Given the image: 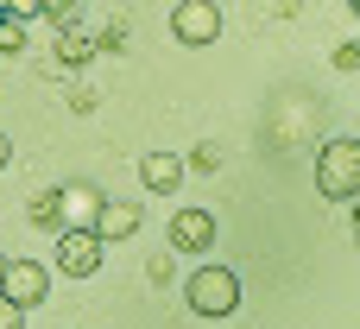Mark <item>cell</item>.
<instances>
[{"label":"cell","mask_w":360,"mask_h":329,"mask_svg":"<svg viewBox=\"0 0 360 329\" xmlns=\"http://www.w3.org/2000/svg\"><path fill=\"white\" fill-rule=\"evenodd\" d=\"M184 298H190V311H196V317L221 323V317H234V311H240V279H234L228 266H196V273H190V285H184Z\"/></svg>","instance_id":"1"},{"label":"cell","mask_w":360,"mask_h":329,"mask_svg":"<svg viewBox=\"0 0 360 329\" xmlns=\"http://www.w3.org/2000/svg\"><path fill=\"white\" fill-rule=\"evenodd\" d=\"M316 190L329 203H354L360 197V139H329L316 152Z\"/></svg>","instance_id":"2"},{"label":"cell","mask_w":360,"mask_h":329,"mask_svg":"<svg viewBox=\"0 0 360 329\" xmlns=\"http://www.w3.org/2000/svg\"><path fill=\"white\" fill-rule=\"evenodd\" d=\"M44 292H51V266H38V260H6L0 298H6L13 311H32V304H44Z\"/></svg>","instance_id":"3"},{"label":"cell","mask_w":360,"mask_h":329,"mask_svg":"<svg viewBox=\"0 0 360 329\" xmlns=\"http://www.w3.org/2000/svg\"><path fill=\"white\" fill-rule=\"evenodd\" d=\"M171 32L184 44H215L221 38V6L215 0H177L171 6Z\"/></svg>","instance_id":"4"},{"label":"cell","mask_w":360,"mask_h":329,"mask_svg":"<svg viewBox=\"0 0 360 329\" xmlns=\"http://www.w3.org/2000/svg\"><path fill=\"white\" fill-rule=\"evenodd\" d=\"M95 266H101V241H95L89 228L57 235V273H63V279H89Z\"/></svg>","instance_id":"5"},{"label":"cell","mask_w":360,"mask_h":329,"mask_svg":"<svg viewBox=\"0 0 360 329\" xmlns=\"http://www.w3.org/2000/svg\"><path fill=\"white\" fill-rule=\"evenodd\" d=\"M171 247H177V254L215 247V216H209V209H177V216H171Z\"/></svg>","instance_id":"6"},{"label":"cell","mask_w":360,"mask_h":329,"mask_svg":"<svg viewBox=\"0 0 360 329\" xmlns=\"http://www.w3.org/2000/svg\"><path fill=\"white\" fill-rule=\"evenodd\" d=\"M139 184H146L152 197H171V190L184 184V159H177V152H146V159H139Z\"/></svg>","instance_id":"7"},{"label":"cell","mask_w":360,"mask_h":329,"mask_svg":"<svg viewBox=\"0 0 360 329\" xmlns=\"http://www.w3.org/2000/svg\"><path fill=\"white\" fill-rule=\"evenodd\" d=\"M89 235L95 241H127V235H139V209L133 203H101L95 222H89Z\"/></svg>","instance_id":"8"},{"label":"cell","mask_w":360,"mask_h":329,"mask_svg":"<svg viewBox=\"0 0 360 329\" xmlns=\"http://www.w3.org/2000/svg\"><path fill=\"white\" fill-rule=\"evenodd\" d=\"M57 197H63V235H70V228H89L95 209H101V197L82 190V184H70V190H57Z\"/></svg>","instance_id":"9"},{"label":"cell","mask_w":360,"mask_h":329,"mask_svg":"<svg viewBox=\"0 0 360 329\" xmlns=\"http://www.w3.org/2000/svg\"><path fill=\"white\" fill-rule=\"evenodd\" d=\"M32 228H51V235H63V197H57V190L32 197Z\"/></svg>","instance_id":"10"},{"label":"cell","mask_w":360,"mask_h":329,"mask_svg":"<svg viewBox=\"0 0 360 329\" xmlns=\"http://www.w3.org/2000/svg\"><path fill=\"white\" fill-rule=\"evenodd\" d=\"M0 51H13V57L25 51V32H19V6H13V13L0 19Z\"/></svg>","instance_id":"11"},{"label":"cell","mask_w":360,"mask_h":329,"mask_svg":"<svg viewBox=\"0 0 360 329\" xmlns=\"http://www.w3.org/2000/svg\"><path fill=\"white\" fill-rule=\"evenodd\" d=\"M190 165H196V171H209V178H215V165H221V152H215V139H202V146H196V152H190Z\"/></svg>","instance_id":"12"},{"label":"cell","mask_w":360,"mask_h":329,"mask_svg":"<svg viewBox=\"0 0 360 329\" xmlns=\"http://www.w3.org/2000/svg\"><path fill=\"white\" fill-rule=\"evenodd\" d=\"M0 329H25V311H13L6 298H0Z\"/></svg>","instance_id":"13"},{"label":"cell","mask_w":360,"mask_h":329,"mask_svg":"<svg viewBox=\"0 0 360 329\" xmlns=\"http://www.w3.org/2000/svg\"><path fill=\"white\" fill-rule=\"evenodd\" d=\"M6 165H13V139L0 133V171H6Z\"/></svg>","instance_id":"14"},{"label":"cell","mask_w":360,"mask_h":329,"mask_svg":"<svg viewBox=\"0 0 360 329\" xmlns=\"http://www.w3.org/2000/svg\"><path fill=\"white\" fill-rule=\"evenodd\" d=\"M354 235H360V197H354Z\"/></svg>","instance_id":"15"},{"label":"cell","mask_w":360,"mask_h":329,"mask_svg":"<svg viewBox=\"0 0 360 329\" xmlns=\"http://www.w3.org/2000/svg\"><path fill=\"white\" fill-rule=\"evenodd\" d=\"M0 279H6V254H0Z\"/></svg>","instance_id":"16"},{"label":"cell","mask_w":360,"mask_h":329,"mask_svg":"<svg viewBox=\"0 0 360 329\" xmlns=\"http://www.w3.org/2000/svg\"><path fill=\"white\" fill-rule=\"evenodd\" d=\"M6 13H13V6H0V19H6Z\"/></svg>","instance_id":"17"},{"label":"cell","mask_w":360,"mask_h":329,"mask_svg":"<svg viewBox=\"0 0 360 329\" xmlns=\"http://www.w3.org/2000/svg\"><path fill=\"white\" fill-rule=\"evenodd\" d=\"M354 19H360V0H354Z\"/></svg>","instance_id":"18"}]
</instances>
